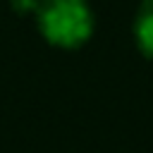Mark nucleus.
<instances>
[{"label": "nucleus", "instance_id": "1", "mask_svg": "<svg viewBox=\"0 0 153 153\" xmlns=\"http://www.w3.org/2000/svg\"><path fill=\"white\" fill-rule=\"evenodd\" d=\"M38 29L57 48H79L93 31V14L86 0H38Z\"/></svg>", "mask_w": 153, "mask_h": 153}, {"label": "nucleus", "instance_id": "2", "mask_svg": "<svg viewBox=\"0 0 153 153\" xmlns=\"http://www.w3.org/2000/svg\"><path fill=\"white\" fill-rule=\"evenodd\" d=\"M134 38L139 50L153 60V0H143L139 5L136 19H134Z\"/></svg>", "mask_w": 153, "mask_h": 153}, {"label": "nucleus", "instance_id": "3", "mask_svg": "<svg viewBox=\"0 0 153 153\" xmlns=\"http://www.w3.org/2000/svg\"><path fill=\"white\" fill-rule=\"evenodd\" d=\"M12 5L17 7V12H29L38 7V0H12Z\"/></svg>", "mask_w": 153, "mask_h": 153}]
</instances>
